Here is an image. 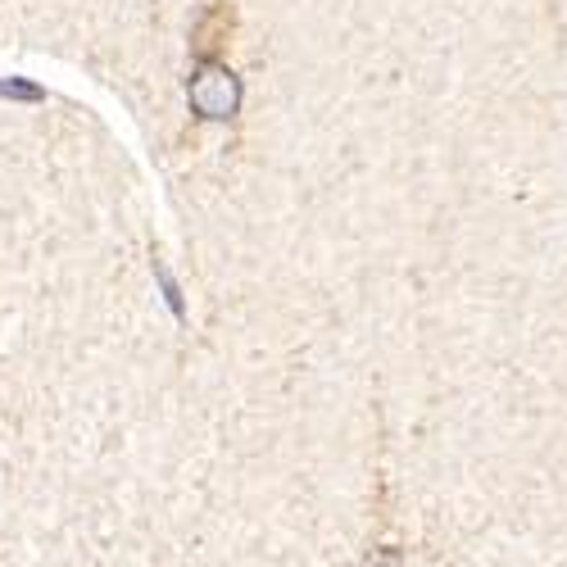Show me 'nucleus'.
<instances>
[{
	"label": "nucleus",
	"mask_w": 567,
	"mask_h": 567,
	"mask_svg": "<svg viewBox=\"0 0 567 567\" xmlns=\"http://www.w3.org/2000/svg\"><path fill=\"white\" fill-rule=\"evenodd\" d=\"M186 101H192V110H196L200 118L223 123V118H231L236 110H241V78H236L227 64L205 60V64L192 73V82H186Z\"/></svg>",
	"instance_id": "f257e3e1"
},
{
	"label": "nucleus",
	"mask_w": 567,
	"mask_h": 567,
	"mask_svg": "<svg viewBox=\"0 0 567 567\" xmlns=\"http://www.w3.org/2000/svg\"><path fill=\"white\" fill-rule=\"evenodd\" d=\"M0 101H45V86L41 82H28V78H0Z\"/></svg>",
	"instance_id": "f03ea898"
},
{
	"label": "nucleus",
	"mask_w": 567,
	"mask_h": 567,
	"mask_svg": "<svg viewBox=\"0 0 567 567\" xmlns=\"http://www.w3.org/2000/svg\"><path fill=\"white\" fill-rule=\"evenodd\" d=\"M155 281H159V291H164V300H168L173 318H186V305H182V287L173 281V272H168V264H164V259H155Z\"/></svg>",
	"instance_id": "7ed1b4c3"
}]
</instances>
